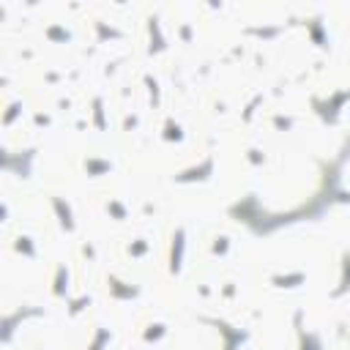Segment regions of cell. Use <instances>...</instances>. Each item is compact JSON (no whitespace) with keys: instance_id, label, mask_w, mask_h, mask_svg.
Segmentation results:
<instances>
[{"instance_id":"1","label":"cell","mask_w":350,"mask_h":350,"mask_svg":"<svg viewBox=\"0 0 350 350\" xmlns=\"http://www.w3.org/2000/svg\"><path fill=\"white\" fill-rule=\"evenodd\" d=\"M181 252H184V233L175 236V246H172V271H178V266H181Z\"/></svg>"},{"instance_id":"2","label":"cell","mask_w":350,"mask_h":350,"mask_svg":"<svg viewBox=\"0 0 350 350\" xmlns=\"http://www.w3.org/2000/svg\"><path fill=\"white\" fill-rule=\"evenodd\" d=\"M55 208H57V214L63 216V219H60V222H63L66 227L71 230V214H69V208H63V203H60V200H55Z\"/></svg>"},{"instance_id":"3","label":"cell","mask_w":350,"mask_h":350,"mask_svg":"<svg viewBox=\"0 0 350 350\" xmlns=\"http://www.w3.org/2000/svg\"><path fill=\"white\" fill-rule=\"evenodd\" d=\"M17 249H19V252H25V255H33V249H30V243H27V238H19Z\"/></svg>"}]
</instances>
